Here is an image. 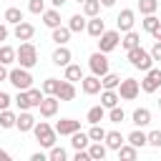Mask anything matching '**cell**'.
<instances>
[{
	"label": "cell",
	"mask_w": 161,
	"mask_h": 161,
	"mask_svg": "<svg viewBox=\"0 0 161 161\" xmlns=\"http://www.w3.org/2000/svg\"><path fill=\"white\" fill-rule=\"evenodd\" d=\"M8 106H10V96H8L5 91H0V111H3V108H8Z\"/></svg>",
	"instance_id": "47"
},
{
	"label": "cell",
	"mask_w": 161,
	"mask_h": 161,
	"mask_svg": "<svg viewBox=\"0 0 161 161\" xmlns=\"http://www.w3.org/2000/svg\"><path fill=\"white\" fill-rule=\"evenodd\" d=\"M0 161H10V153H8V151H3V148H0Z\"/></svg>",
	"instance_id": "52"
},
{
	"label": "cell",
	"mask_w": 161,
	"mask_h": 161,
	"mask_svg": "<svg viewBox=\"0 0 161 161\" xmlns=\"http://www.w3.org/2000/svg\"><path fill=\"white\" fill-rule=\"evenodd\" d=\"M118 40H121V33H118V30H103V33L98 35V50H101V53H111V50L118 45Z\"/></svg>",
	"instance_id": "6"
},
{
	"label": "cell",
	"mask_w": 161,
	"mask_h": 161,
	"mask_svg": "<svg viewBox=\"0 0 161 161\" xmlns=\"http://www.w3.org/2000/svg\"><path fill=\"white\" fill-rule=\"evenodd\" d=\"M15 113L10 111V108H3L0 111V128H15Z\"/></svg>",
	"instance_id": "24"
},
{
	"label": "cell",
	"mask_w": 161,
	"mask_h": 161,
	"mask_svg": "<svg viewBox=\"0 0 161 161\" xmlns=\"http://www.w3.org/2000/svg\"><path fill=\"white\" fill-rule=\"evenodd\" d=\"M128 60H131V65H133V68H138V70H148V68L153 65L151 53H148V50H143L141 45H136V48H131V50H128Z\"/></svg>",
	"instance_id": "2"
},
{
	"label": "cell",
	"mask_w": 161,
	"mask_h": 161,
	"mask_svg": "<svg viewBox=\"0 0 161 161\" xmlns=\"http://www.w3.org/2000/svg\"><path fill=\"white\" fill-rule=\"evenodd\" d=\"M101 5H103V8H113V5H116V0H101Z\"/></svg>",
	"instance_id": "54"
},
{
	"label": "cell",
	"mask_w": 161,
	"mask_h": 161,
	"mask_svg": "<svg viewBox=\"0 0 161 161\" xmlns=\"http://www.w3.org/2000/svg\"><path fill=\"white\" fill-rule=\"evenodd\" d=\"M88 138L91 141H103L106 138V131L98 126V123H91V131H88Z\"/></svg>",
	"instance_id": "39"
},
{
	"label": "cell",
	"mask_w": 161,
	"mask_h": 161,
	"mask_svg": "<svg viewBox=\"0 0 161 161\" xmlns=\"http://www.w3.org/2000/svg\"><path fill=\"white\" fill-rule=\"evenodd\" d=\"M80 88H83L86 96H96V93H101V78H98V75L80 78Z\"/></svg>",
	"instance_id": "12"
},
{
	"label": "cell",
	"mask_w": 161,
	"mask_h": 161,
	"mask_svg": "<svg viewBox=\"0 0 161 161\" xmlns=\"http://www.w3.org/2000/svg\"><path fill=\"white\" fill-rule=\"evenodd\" d=\"M158 88H161V70L158 68H148L146 78L141 80V91L143 93H156Z\"/></svg>",
	"instance_id": "7"
},
{
	"label": "cell",
	"mask_w": 161,
	"mask_h": 161,
	"mask_svg": "<svg viewBox=\"0 0 161 161\" xmlns=\"http://www.w3.org/2000/svg\"><path fill=\"white\" fill-rule=\"evenodd\" d=\"M5 38H8V28L0 23V40H5Z\"/></svg>",
	"instance_id": "51"
},
{
	"label": "cell",
	"mask_w": 161,
	"mask_h": 161,
	"mask_svg": "<svg viewBox=\"0 0 161 161\" xmlns=\"http://www.w3.org/2000/svg\"><path fill=\"white\" fill-rule=\"evenodd\" d=\"M78 128H80V121H75V118H60L55 123V133H60V136H70Z\"/></svg>",
	"instance_id": "10"
},
{
	"label": "cell",
	"mask_w": 161,
	"mask_h": 161,
	"mask_svg": "<svg viewBox=\"0 0 161 161\" xmlns=\"http://www.w3.org/2000/svg\"><path fill=\"white\" fill-rule=\"evenodd\" d=\"M156 8H158V0H138V10H141L143 15L156 13Z\"/></svg>",
	"instance_id": "37"
},
{
	"label": "cell",
	"mask_w": 161,
	"mask_h": 161,
	"mask_svg": "<svg viewBox=\"0 0 161 161\" xmlns=\"http://www.w3.org/2000/svg\"><path fill=\"white\" fill-rule=\"evenodd\" d=\"M88 156H91L93 161H103V158H106V146H103L101 141L88 143Z\"/></svg>",
	"instance_id": "22"
},
{
	"label": "cell",
	"mask_w": 161,
	"mask_h": 161,
	"mask_svg": "<svg viewBox=\"0 0 161 161\" xmlns=\"http://www.w3.org/2000/svg\"><path fill=\"white\" fill-rule=\"evenodd\" d=\"M111 113H108V118H111V123H121L123 118H126V113H123V108H118V106H113V108H108Z\"/></svg>",
	"instance_id": "44"
},
{
	"label": "cell",
	"mask_w": 161,
	"mask_h": 161,
	"mask_svg": "<svg viewBox=\"0 0 161 161\" xmlns=\"http://www.w3.org/2000/svg\"><path fill=\"white\" fill-rule=\"evenodd\" d=\"M25 93H28V101H30V108H38V106H40V101H43V96H45V93H43L40 88H33V86H30V88H28Z\"/></svg>",
	"instance_id": "29"
},
{
	"label": "cell",
	"mask_w": 161,
	"mask_h": 161,
	"mask_svg": "<svg viewBox=\"0 0 161 161\" xmlns=\"http://www.w3.org/2000/svg\"><path fill=\"white\" fill-rule=\"evenodd\" d=\"M58 78H45L43 80V86H40V91L45 93V96H55V91H58Z\"/></svg>",
	"instance_id": "35"
},
{
	"label": "cell",
	"mask_w": 161,
	"mask_h": 161,
	"mask_svg": "<svg viewBox=\"0 0 161 161\" xmlns=\"http://www.w3.org/2000/svg\"><path fill=\"white\" fill-rule=\"evenodd\" d=\"M50 3H53V8H63L68 0H50Z\"/></svg>",
	"instance_id": "53"
},
{
	"label": "cell",
	"mask_w": 161,
	"mask_h": 161,
	"mask_svg": "<svg viewBox=\"0 0 161 161\" xmlns=\"http://www.w3.org/2000/svg\"><path fill=\"white\" fill-rule=\"evenodd\" d=\"M101 13V0H83V15L96 18Z\"/></svg>",
	"instance_id": "26"
},
{
	"label": "cell",
	"mask_w": 161,
	"mask_h": 161,
	"mask_svg": "<svg viewBox=\"0 0 161 161\" xmlns=\"http://www.w3.org/2000/svg\"><path fill=\"white\" fill-rule=\"evenodd\" d=\"M86 30H88V35H93V38H98V35H101V33L106 30V23H103V20H101V18L96 15V18H91V20L86 23Z\"/></svg>",
	"instance_id": "19"
},
{
	"label": "cell",
	"mask_w": 161,
	"mask_h": 161,
	"mask_svg": "<svg viewBox=\"0 0 161 161\" xmlns=\"http://www.w3.org/2000/svg\"><path fill=\"white\" fill-rule=\"evenodd\" d=\"M15 60L20 63V68H33L35 63H38V48L30 43V40H23L20 43V48L15 50Z\"/></svg>",
	"instance_id": "1"
},
{
	"label": "cell",
	"mask_w": 161,
	"mask_h": 161,
	"mask_svg": "<svg viewBox=\"0 0 161 161\" xmlns=\"http://www.w3.org/2000/svg\"><path fill=\"white\" fill-rule=\"evenodd\" d=\"M158 23H161V20H158V18L151 13V15H146V18H143V30H146V33H153Z\"/></svg>",
	"instance_id": "41"
},
{
	"label": "cell",
	"mask_w": 161,
	"mask_h": 161,
	"mask_svg": "<svg viewBox=\"0 0 161 161\" xmlns=\"http://www.w3.org/2000/svg\"><path fill=\"white\" fill-rule=\"evenodd\" d=\"M28 10L35 13V15H43V10H45V0H30V3H28Z\"/></svg>",
	"instance_id": "45"
},
{
	"label": "cell",
	"mask_w": 161,
	"mask_h": 161,
	"mask_svg": "<svg viewBox=\"0 0 161 161\" xmlns=\"http://www.w3.org/2000/svg\"><path fill=\"white\" fill-rule=\"evenodd\" d=\"M136 156H138V148H136V146H131V143H128V146L123 143V146L118 148V158H123V161H133Z\"/></svg>",
	"instance_id": "32"
},
{
	"label": "cell",
	"mask_w": 161,
	"mask_h": 161,
	"mask_svg": "<svg viewBox=\"0 0 161 161\" xmlns=\"http://www.w3.org/2000/svg\"><path fill=\"white\" fill-rule=\"evenodd\" d=\"M146 143H148V146H153V148H161V128H158V131L146 133Z\"/></svg>",
	"instance_id": "42"
},
{
	"label": "cell",
	"mask_w": 161,
	"mask_h": 161,
	"mask_svg": "<svg viewBox=\"0 0 161 161\" xmlns=\"http://www.w3.org/2000/svg\"><path fill=\"white\" fill-rule=\"evenodd\" d=\"M55 98L58 101H73L75 98V86L70 80H60L58 83V91H55Z\"/></svg>",
	"instance_id": "13"
},
{
	"label": "cell",
	"mask_w": 161,
	"mask_h": 161,
	"mask_svg": "<svg viewBox=\"0 0 161 161\" xmlns=\"http://www.w3.org/2000/svg\"><path fill=\"white\" fill-rule=\"evenodd\" d=\"M131 118H133L136 126H148V123H151V111H148V108H136Z\"/></svg>",
	"instance_id": "23"
},
{
	"label": "cell",
	"mask_w": 161,
	"mask_h": 161,
	"mask_svg": "<svg viewBox=\"0 0 161 161\" xmlns=\"http://www.w3.org/2000/svg\"><path fill=\"white\" fill-rule=\"evenodd\" d=\"M70 143H73V148L78 151V148H88V143H91V138H88V133H83V131L78 128L75 133H70Z\"/></svg>",
	"instance_id": "21"
},
{
	"label": "cell",
	"mask_w": 161,
	"mask_h": 161,
	"mask_svg": "<svg viewBox=\"0 0 161 161\" xmlns=\"http://www.w3.org/2000/svg\"><path fill=\"white\" fill-rule=\"evenodd\" d=\"M103 116H106V108L103 106H93V108H88V123H101L103 121Z\"/></svg>",
	"instance_id": "30"
},
{
	"label": "cell",
	"mask_w": 161,
	"mask_h": 161,
	"mask_svg": "<svg viewBox=\"0 0 161 161\" xmlns=\"http://www.w3.org/2000/svg\"><path fill=\"white\" fill-rule=\"evenodd\" d=\"M116 23H118V33H128V30H133V10H121L118 13V18H116Z\"/></svg>",
	"instance_id": "11"
},
{
	"label": "cell",
	"mask_w": 161,
	"mask_h": 161,
	"mask_svg": "<svg viewBox=\"0 0 161 161\" xmlns=\"http://www.w3.org/2000/svg\"><path fill=\"white\" fill-rule=\"evenodd\" d=\"M33 131H35V138H38V143L40 146H45V148H50V146H55V128L50 126V123H45V121H35V126H33Z\"/></svg>",
	"instance_id": "3"
},
{
	"label": "cell",
	"mask_w": 161,
	"mask_h": 161,
	"mask_svg": "<svg viewBox=\"0 0 161 161\" xmlns=\"http://www.w3.org/2000/svg\"><path fill=\"white\" fill-rule=\"evenodd\" d=\"M43 23L53 30V28H58L60 25V13H58V8H53V10H43Z\"/></svg>",
	"instance_id": "20"
},
{
	"label": "cell",
	"mask_w": 161,
	"mask_h": 161,
	"mask_svg": "<svg viewBox=\"0 0 161 161\" xmlns=\"http://www.w3.org/2000/svg\"><path fill=\"white\" fill-rule=\"evenodd\" d=\"M33 35H35V28H33L30 23L20 20V23L15 25V38H18V40H30Z\"/></svg>",
	"instance_id": "16"
},
{
	"label": "cell",
	"mask_w": 161,
	"mask_h": 161,
	"mask_svg": "<svg viewBox=\"0 0 161 161\" xmlns=\"http://www.w3.org/2000/svg\"><path fill=\"white\" fill-rule=\"evenodd\" d=\"M103 141H106V148H113V151H118V148L126 143V138H123L118 131H106V138H103Z\"/></svg>",
	"instance_id": "17"
},
{
	"label": "cell",
	"mask_w": 161,
	"mask_h": 161,
	"mask_svg": "<svg viewBox=\"0 0 161 161\" xmlns=\"http://www.w3.org/2000/svg\"><path fill=\"white\" fill-rule=\"evenodd\" d=\"M158 106H161V98H158Z\"/></svg>",
	"instance_id": "55"
},
{
	"label": "cell",
	"mask_w": 161,
	"mask_h": 161,
	"mask_svg": "<svg viewBox=\"0 0 161 161\" xmlns=\"http://www.w3.org/2000/svg\"><path fill=\"white\" fill-rule=\"evenodd\" d=\"M45 158H48V153H43V151H35L30 156V161H45Z\"/></svg>",
	"instance_id": "48"
},
{
	"label": "cell",
	"mask_w": 161,
	"mask_h": 161,
	"mask_svg": "<svg viewBox=\"0 0 161 161\" xmlns=\"http://www.w3.org/2000/svg\"><path fill=\"white\" fill-rule=\"evenodd\" d=\"M83 78V70H80V65H75V63H68L65 65V80H80Z\"/></svg>",
	"instance_id": "28"
},
{
	"label": "cell",
	"mask_w": 161,
	"mask_h": 161,
	"mask_svg": "<svg viewBox=\"0 0 161 161\" xmlns=\"http://www.w3.org/2000/svg\"><path fill=\"white\" fill-rule=\"evenodd\" d=\"M151 58H153V60H161V40L153 43V48H151Z\"/></svg>",
	"instance_id": "46"
},
{
	"label": "cell",
	"mask_w": 161,
	"mask_h": 161,
	"mask_svg": "<svg viewBox=\"0 0 161 161\" xmlns=\"http://www.w3.org/2000/svg\"><path fill=\"white\" fill-rule=\"evenodd\" d=\"M53 40L58 43V45H65L68 40H70V28H53Z\"/></svg>",
	"instance_id": "25"
},
{
	"label": "cell",
	"mask_w": 161,
	"mask_h": 161,
	"mask_svg": "<svg viewBox=\"0 0 161 161\" xmlns=\"http://www.w3.org/2000/svg\"><path fill=\"white\" fill-rule=\"evenodd\" d=\"M33 126H35V118H33L28 111H20V116L15 118V128H18L20 133H28V131H33Z\"/></svg>",
	"instance_id": "14"
},
{
	"label": "cell",
	"mask_w": 161,
	"mask_h": 161,
	"mask_svg": "<svg viewBox=\"0 0 161 161\" xmlns=\"http://www.w3.org/2000/svg\"><path fill=\"white\" fill-rule=\"evenodd\" d=\"M101 106H103V108L118 106V93H116V88H103V93H101Z\"/></svg>",
	"instance_id": "18"
},
{
	"label": "cell",
	"mask_w": 161,
	"mask_h": 161,
	"mask_svg": "<svg viewBox=\"0 0 161 161\" xmlns=\"http://www.w3.org/2000/svg\"><path fill=\"white\" fill-rule=\"evenodd\" d=\"M68 28H70V33H80V30H86V20H83V15H73L70 23H68Z\"/></svg>",
	"instance_id": "38"
},
{
	"label": "cell",
	"mask_w": 161,
	"mask_h": 161,
	"mask_svg": "<svg viewBox=\"0 0 161 161\" xmlns=\"http://www.w3.org/2000/svg\"><path fill=\"white\" fill-rule=\"evenodd\" d=\"M118 83H121V78H118L116 73H106V75H101V88H118Z\"/></svg>",
	"instance_id": "34"
},
{
	"label": "cell",
	"mask_w": 161,
	"mask_h": 161,
	"mask_svg": "<svg viewBox=\"0 0 161 161\" xmlns=\"http://www.w3.org/2000/svg\"><path fill=\"white\" fill-rule=\"evenodd\" d=\"M65 148H60V146H50V151H48V158L50 161H65Z\"/></svg>",
	"instance_id": "40"
},
{
	"label": "cell",
	"mask_w": 161,
	"mask_h": 161,
	"mask_svg": "<svg viewBox=\"0 0 161 161\" xmlns=\"http://www.w3.org/2000/svg\"><path fill=\"white\" fill-rule=\"evenodd\" d=\"M15 103H18V108H20V111H28V108H30L28 93H25V91H18V96H15Z\"/></svg>",
	"instance_id": "43"
},
{
	"label": "cell",
	"mask_w": 161,
	"mask_h": 161,
	"mask_svg": "<svg viewBox=\"0 0 161 161\" xmlns=\"http://www.w3.org/2000/svg\"><path fill=\"white\" fill-rule=\"evenodd\" d=\"M151 35H153V38H156V40H161V23H158V25H156V30H153V33H151Z\"/></svg>",
	"instance_id": "50"
},
{
	"label": "cell",
	"mask_w": 161,
	"mask_h": 161,
	"mask_svg": "<svg viewBox=\"0 0 161 161\" xmlns=\"http://www.w3.org/2000/svg\"><path fill=\"white\" fill-rule=\"evenodd\" d=\"M0 80H8V68L0 63Z\"/></svg>",
	"instance_id": "49"
},
{
	"label": "cell",
	"mask_w": 161,
	"mask_h": 161,
	"mask_svg": "<svg viewBox=\"0 0 161 161\" xmlns=\"http://www.w3.org/2000/svg\"><path fill=\"white\" fill-rule=\"evenodd\" d=\"M0 63H3V65L15 63V48H10V45H0Z\"/></svg>",
	"instance_id": "33"
},
{
	"label": "cell",
	"mask_w": 161,
	"mask_h": 161,
	"mask_svg": "<svg viewBox=\"0 0 161 161\" xmlns=\"http://www.w3.org/2000/svg\"><path fill=\"white\" fill-rule=\"evenodd\" d=\"M58 103H60V101H58L55 96H43V101H40V106H38V108H40V116H43V118L55 116V113H58Z\"/></svg>",
	"instance_id": "9"
},
{
	"label": "cell",
	"mask_w": 161,
	"mask_h": 161,
	"mask_svg": "<svg viewBox=\"0 0 161 161\" xmlns=\"http://www.w3.org/2000/svg\"><path fill=\"white\" fill-rule=\"evenodd\" d=\"M126 141H128L131 146H136V148H143V146H146V133H143V131H131Z\"/></svg>",
	"instance_id": "31"
},
{
	"label": "cell",
	"mask_w": 161,
	"mask_h": 161,
	"mask_svg": "<svg viewBox=\"0 0 161 161\" xmlns=\"http://www.w3.org/2000/svg\"><path fill=\"white\" fill-rule=\"evenodd\" d=\"M88 65H91V70H93V75H106L108 73V58H106V53H93L91 58H88Z\"/></svg>",
	"instance_id": "8"
},
{
	"label": "cell",
	"mask_w": 161,
	"mask_h": 161,
	"mask_svg": "<svg viewBox=\"0 0 161 161\" xmlns=\"http://www.w3.org/2000/svg\"><path fill=\"white\" fill-rule=\"evenodd\" d=\"M121 45H123L126 50H131V48H136V45H141V38H138V33H133V30H128V33L123 35V40H121Z\"/></svg>",
	"instance_id": "27"
},
{
	"label": "cell",
	"mask_w": 161,
	"mask_h": 161,
	"mask_svg": "<svg viewBox=\"0 0 161 161\" xmlns=\"http://www.w3.org/2000/svg\"><path fill=\"white\" fill-rule=\"evenodd\" d=\"M138 93H141V86H138L136 78H123V80L118 83V98H123V101H133Z\"/></svg>",
	"instance_id": "5"
},
{
	"label": "cell",
	"mask_w": 161,
	"mask_h": 161,
	"mask_svg": "<svg viewBox=\"0 0 161 161\" xmlns=\"http://www.w3.org/2000/svg\"><path fill=\"white\" fill-rule=\"evenodd\" d=\"M8 80H10L18 91H28V88L33 86V75H30L28 68H13V70H8Z\"/></svg>",
	"instance_id": "4"
},
{
	"label": "cell",
	"mask_w": 161,
	"mask_h": 161,
	"mask_svg": "<svg viewBox=\"0 0 161 161\" xmlns=\"http://www.w3.org/2000/svg\"><path fill=\"white\" fill-rule=\"evenodd\" d=\"M23 20V13H20V8H8L5 10V23H13V25H18Z\"/></svg>",
	"instance_id": "36"
},
{
	"label": "cell",
	"mask_w": 161,
	"mask_h": 161,
	"mask_svg": "<svg viewBox=\"0 0 161 161\" xmlns=\"http://www.w3.org/2000/svg\"><path fill=\"white\" fill-rule=\"evenodd\" d=\"M70 58H73V53H70L65 45H58V48L53 50V63H55V65H63V68H65V65L70 63Z\"/></svg>",
	"instance_id": "15"
}]
</instances>
